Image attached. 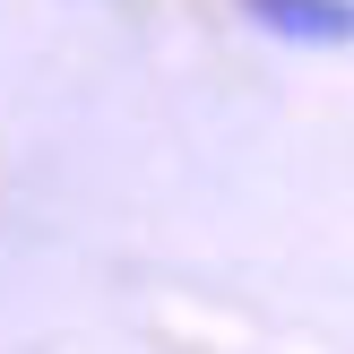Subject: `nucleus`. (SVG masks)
<instances>
[{
    "label": "nucleus",
    "mask_w": 354,
    "mask_h": 354,
    "mask_svg": "<svg viewBox=\"0 0 354 354\" xmlns=\"http://www.w3.org/2000/svg\"><path fill=\"white\" fill-rule=\"evenodd\" d=\"M242 17L277 44H303V52L354 44V0H242Z\"/></svg>",
    "instance_id": "1"
}]
</instances>
